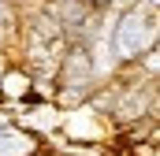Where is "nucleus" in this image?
Returning a JSON list of instances; mask_svg holds the SVG:
<instances>
[{"label":"nucleus","mask_w":160,"mask_h":156,"mask_svg":"<svg viewBox=\"0 0 160 156\" xmlns=\"http://www.w3.org/2000/svg\"><path fill=\"white\" fill-rule=\"evenodd\" d=\"M97 4H101V7H104V4H112V0H97Z\"/></svg>","instance_id":"f257e3e1"}]
</instances>
